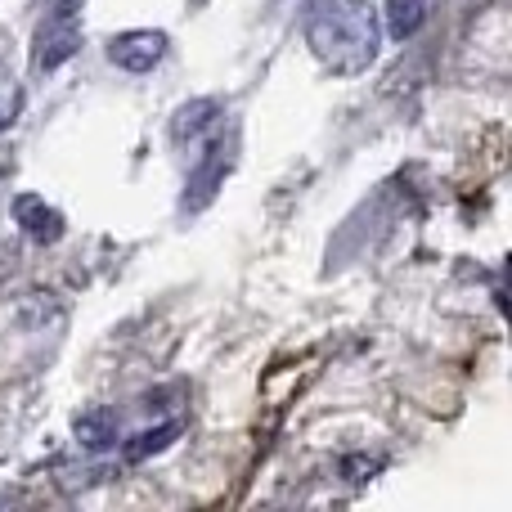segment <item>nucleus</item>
I'll list each match as a JSON object with an SVG mask.
<instances>
[{"label": "nucleus", "mask_w": 512, "mask_h": 512, "mask_svg": "<svg viewBox=\"0 0 512 512\" xmlns=\"http://www.w3.org/2000/svg\"><path fill=\"white\" fill-rule=\"evenodd\" d=\"M427 9H432V0H387V5L378 9L382 32L396 36V41H409V36L427 23Z\"/></svg>", "instance_id": "6"}, {"label": "nucleus", "mask_w": 512, "mask_h": 512, "mask_svg": "<svg viewBox=\"0 0 512 512\" xmlns=\"http://www.w3.org/2000/svg\"><path fill=\"white\" fill-rule=\"evenodd\" d=\"M171 36L158 32V27H131V32H117L108 41V63L122 72H153L162 59H167Z\"/></svg>", "instance_id": "3"}, {"label": "nucleus", "mask_w": 512, "mask_h": 512, "mask_svg": "<svg viewBox=\"0 0 512 512\" xmlns=\"http://www.w3.org/2000/svg\"><path fill=\"white\" fill-rule=\"evenodd\" d=\"M301 32L333 77H360L382 50V18L369 0H310Z\"/></svg>", "instance_id": "1"}, {"label": "nucleus", "mask_w": 512, "mask_h": 512, "mask_svg": "<svg viewBox=\"0 0 512 512\" xmlns=\"http://www.w3.org/2000/svg\"><path fill=\"white\" fill-rule=\"evenodd\" d=\"M216 117H221V99H194V104H185L176 113V122H171V135H176V144L185 140H198L203 131H212Z\"/></svg>", "instance_id": "7"}, {"label": "nucleus", "mask_w": 512, "mask_h": 512, "mask_svg": "<svg viewBox=\"0 0 512 512\" xmlns=\"http://www.w3.org/2000/svg\"><path fill=\"white\" fill-rule=\"evenodd\" d=\"M77 441L86 445V450H108V445L117 441V418L113 409H86V414H77Z\"/></svg>", "instance_id": "8"}, {"label": "nucleus", "mask_w": 512, "mask_h": 512, "mask_svg": "<svg viewBox=\"0 0 512 512\" xmlns=\"http://www.w3.org/2000/svg\"><path fill=\"white\" fill-rule=\"evenodd\" d=\"M14 216H18V225H23V234L32 243H59L63 239V212L59 207H50L45 198H36V194H18L14 198Z\"/></svg>", "instance_id": "5"}, {"label": "nucleus", "mask_w": 512, "mask_h": 512, "mask_svg": "<svg viewBox=\"0 0 512 512\" xmlns=\"http://www.w3.org/2000/svg\"><path fill=\"white\" fill-rule=\"evenodd\" d=\"M77 5L81 0H54L50 18L36 32V50H32V68L36 72H54L81 50V23H77Z\"/></svg>", "instance_id": "2"}, {"label": "nucleus", "mask_w": 512, "mask_h": 512, "mask_svg": "<svg viewBox=\"0 0 512 512\" xmlns=\"http://www.w3.org/2000/svg\"><path fill=\"white\" fill-rule=\"evenodd\" d=\"M378 459H346V472H378Z\"/></svg>", "instance_id": "10"}, {"label": "nucleus", "mask_w": 512, "mask_h": 512, "mask_svg": "<svg viewBox=\"0 0 512 512\" xmlns=\"http://www.w3.org/2000/svg\"><path fill=\"white\" fill-rule=\"evenodd\" d=\"M230 167H234V153H230V144H221L216 140L212 149L203 153V162H198L194 171H189V185H185V212H203L207 203H212L216 194H221V185H225V176H230Z\"/></svg>", "instance_id": "4"}, {"label": "nucleus", "mask_w": 512, "mask_h": 512, "mask_svg": "<svg viewBox=\"0 0 512 512\" xmlns=\"http://www.w3.org/2000/svg\"><path fill=\"white\" fill-rule=\"evenodd\" d=\"M176 436H180V423H162V427H153V432L131 436V445H126V459L140 463V459H149V454H162L171 441H176Z\"/></svg>", "instance_id": "9"}]
</instances>
